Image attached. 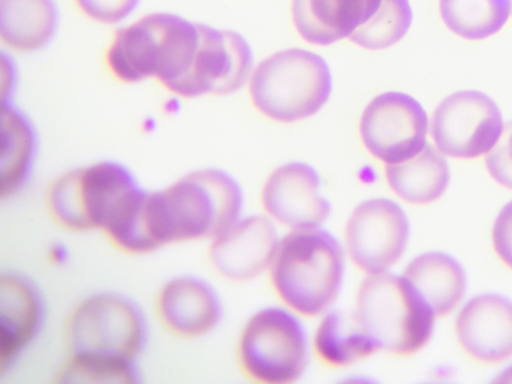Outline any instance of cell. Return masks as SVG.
Masks as SVG:
<instances>
[{
  "instance_id": "6da1fadb",
  "label": "cell",
  "mask_w": 512,
  "mask_h": 384,
  "mask_svg": "<svg viewBox=\"0 0 512 384\" xmlns=\"http://www.w3.org/2000/svg\"><path fill=\"white\" fill-rule=\"evenodd\" d=\"M243 191L228 172L214 167L185 173L146 191L135 222L142 255L173 244L211 241L242 213Z\"/></svg>"
},
{
  "instance_id": "7a4b0ae2",
  "label": "cell",
  "mask_w": 512,
  "mask_h": 384,
  "mask_svg": "<svg viewBox=\"0 0 512 384\" xmlns=\"http://www.w3.org/2000/svg\"><path fill=\"white\" fill-rule=\"evenodd\" d=\"M199 37L198 22L172 12H152L114 31L104 66L120 83L154 80L170 93L190 70Z\"/></svg>"
},
{
  "instance_id": "3957f363",
  "label": "cell",
  "mask_w": 512,
  "mask_h": 384,
  "mask_svg": "<svg viewBox=\"0 0 512 384\" xmlns=\"http://www.w3.org/2000/svg\"><path fill=\"white\" fill-rule=\"evenodd\" d=\"M346 257L343 243L322 227L290 230L267 271L271 288L299 316H322L338 298Z\"/></svg>"
},
{
  "instance_id": "277c9868",
  "label": "cell",
  "mask_w": 512,
  "mask_h": 384,
  "mask_svg": "<svg viewBox=\"0 0 512 384\" xmlns=\"http://www.w3.org/2000/svg\"><path fill=\"white\" fill-rule=\"evenodd\" d=\"M134 173L116 160H99L57 175L44 193L50 219L74 233H104L143 194Z\"/></svg>"
},
{
  "instance_id": "5b68a950",
  "label": "cell",
  "mask_w": 512,
  "mask_h": 384,
  "mask_svg": "<svg viewBox=\"0 0 512 384\" xmlns=\"http://www.w3.org/2000/svg\"><path fill=\"white\" fill-rule=\"evenodd\" d=\"M354 310L381 351L397 357L419 352L429 342L435 314L402 274L365 275Z\"/></svg>"
},
{
  "instance_id": "8992f818",
  "label": "cell",
  "mask_w": 512,
  "mask_h": 384,
  "mask_svg": "<svg viewBox=\"0 0 512 384\" xmlns=\"http://www.w3.org/2000/svg\"><path fill=\"white\" fill-rule=\"evenodd\" d=\"M332 91V76L320 55L301 48L278 51L254 69L249 94L267 118L295 122L317 113Z\"/></svg>"
},
{
  "instance_id": "52a82bcc",
  "label": "cell",
  "mask_w": 512,
  "mask_h": 384,
  "mask_svg": "<svg viewBox=\"0 0 512 384\" xmlns=\"http://www.w3.org/2000/svg\"><path fill=\"white\" fill-rule=\"evenodd\" d=\"M149 339L142 308L129 296L103 290L79 299L62 325L66 353H97L138 361Z\"/></svg>"
},
{
  "instance_id": "ba28073f",
  "label": "cell",
  "mask_w": 512,
  "mask_h": 384,
  "mask_svg": "<svg viewBox=\"0 0 512 384\" xmlns=\"http://www.w3.org/2000/svg\"><path fill=\"white\" fill-rule=\"evenodd\" d=\"M301 316L285 306H268L244 323L236 343L242 375L257 384H292L304 374L310 355Z\"/></svg>"
},
{
  "instance_id": "9c48e42d",
  "label": "cell",
  "mask_w": 512,
  "mask_h": 384,
  "mask_svg": "<svg viewBox=\"0 0 512 384\" xmlns=\"http://www.w3.org/2000/svg\"><path fill=\"white\" fill-rule=\"evenodd\" d=\"M410 225L395 201L377 197L359 203L344 228L343 246L350 262L365 275L388 272L402 258Z\"/></svg>"
},
{
  "instance_id": "30bf717a",
  "label": "cell",
  "mask_w": 512,
  "mask_h": 384,
  "mask_svg": "<svg viewBox=\"0 0 512 384\" xmlns=\"http://www.w3.org/2000/svg\"><path fill=\"white\" fill-rule=\"evenodd\" d=\"M436 147L452 158L486 155L500 138L504 122L496 102L478 90L456 91L436 107L430 120Z\"/></svg>"
},
{
  "instance_id": "8fae6325",
  "label": "cell",
  "mask_w": 512,
  "mask_h": 384,
  "mask_svg": "<svg viewBox=\"0 0 512 384\" xmlns=\"http://www.w3.org/2000/svg\"><path fill=\"white\" fill-rule=\"evenodd\" d=\"M429 120L422 105L409 94L389 91L364 108L359 124L366 150L385 165L408 160L427 144Z\"/></svg>"
},
{
  "instance_id": "7c38bea8",
  "label": "cell",
  "mask_w": 512,
  "mask_h": 384,
  "mask_svg": "<svg viewBox=\"0 0 512 384\" xmlns=\"http://www.w3.org/2000/svg\"><path fill=\"white\" fill-rule=\"evenodd\" d=\"M199 28V43L190 70L170 93L193 99L236 92L252 75L250 45L238 32L203 23Z\"/></svg>"
},
{
  "instance_id": "4fadbf2b",
  "label": "cell",
  "mask_w": 512,
  "mask_h": 384,
  "mask_svg": "<svg viewBox=\"0 0 512 384\" xmlns=\"http://www.w3.org/2000/svg\"><path fill=\"white\" fill-rule=\"evenodd\" d=\"M320 187V176L310 164L300 161L282 164L273 170L261 189L264 214L289 230L322 227L332 207Z\"/></svg>"
},
{
  "instance_id": "5bb4252c",
  "label": "cell",
  "mask_w": 512,
  "mask_h": 384,
  "mask_svg": "<svg viewBox=\"0 0 512 384\" xmlns=\"http://www.w3.org/2000/svg\"><path fill=\"white\" fill-rule=\"evenodd\" d=\"M280 238L265 214L241 216L209 241L208 262L223 279L247 282L268 271Z\"/></svg>"
},
{
  "instance_id": "9a60e30c",
  "label": "cell",
  "mask_w": 512,
  "mask_h": 384,
  "mask_svg": "<svg viewBox=\"0 0 512 384\" xmlns=\"http://www.w3.org/2000/svg\"><path fill=\"white\" fill-rule=\"evenodd\" d=\"M158 324L169 335L196 340L213 332L222 320L223 308L215 288L194 274L167 279L154 299Z\"/></svg>"
},
{
  "instance_id": "2e32d148",
  "label": "cell",
  "mask_w": 512,
  "mask_h": 384,
  "mask_svg": "<svg viewBox=\"0 0 512 384\" xmlns=\"http://www.w3.org/2000/svg\"><path fill=\"white\" fill-rule=\"evenodd\" d=\"M47 315L38 285L27 275L0 274V378L9 373L40 335Z\"/></svg>"
},
{
  "instance_id": "e0dca14e",
  "label": "cell",
  "mask_w": 512,
  "mask_h": 384,
  "mask_svg": "<svg viewBox=\"0 0 512 384\" xmlns=\"http://www.w3.org/2000/svg\"><path fill=\"white\" fill-rule=\"evenodd\" d=\"M462 350L483 364H498L512 357V301L485 293L471 298L455 321Z\"/></svg>"
},
{
  "instance_id": "ac0fdd59",
  "label": "cell",
  "mask_w": 512,
  "mask_h": 384,
  "mask_svg": "<svg viewBox=\"0 0 512 384\" xmlns=\"http://www.w3.org/2000/svg\"><path fill=\"white\" fill-rule=\"evenodd\" d=\"M382 0H292L294 27L306 42L327 46L349 38L378 11Z\"/></svg>"
},
{
  "instance_id": "d6986e66",
  "label": "cell",
  "mask_w": 512,
  "mask_h": 384,
  "mask_svg": "<svg viewBox=\"0 0 512 384\" xmlns=\"http://www.w3.org/2000/svg\"><path fill=\"white\" fill-rule=\"evenodd\" d=\"M316 359L331 369H343L381 351L354 308L329 310L322 315L311 341Z\"/></svg>"
},
{
  "instance_id": "ffe728a7",
  "label": "cell",
  "mask_w": 512,
  "mask_h": 384,
  "mask_svg": "<svg viewBox=\"0 0 512 384\" xmlns=\"http://www.w3.org/2000/svg\"><path fill=\"white\" fill-rule=\"evenodd\" d=\"M0 199L18 194L31 177L38 138L30 118L12 101L1 102Z\"/></svg>"
},
{
  "instance_id": "44dd1931",
  "label": "cell",
  "mask_w": 512,
  "mask_h": 384,
  "mask_svg": "<svg viewBox=\"0 0 512 384\" xmlns=\"http://www.w3.org/2000/svg\"><path fill=\"white\" fill-rule=\"evenodd\" d=\"M58 22L54 0H0V42L8 52L33 53L46 47Z\"/></svg>"
},
{
  "instance_id": "7402d4cb",
  "label": "cell",
  "mask_w": 512,
  "mask_h": 384,
  "mask_svg": "<svg viewBox=\"0 0 512 384\" xmlns=\"http://www.w3.org/2000/svg\"><path fill=\"white\" fill-rule=\"evenodd\" d=\"M402 275L425 299L436 317L451 313L466 291V276L462 266L443 252L429 251L414 257Z\"/></svg>"
},
{
  "instance_id": "603a6c76",
  "label": "cell",
  "mask_w": 512,
  "mask_h": 384,
  "mask_svg": "<svg viewBox=\"0 0 512 384\" xmlns=\"http://www.w3.org/2000/svg\"><path fill=\"white\" fill-rule=\"evenodd\" d=\"M385 178L397 197L410 204L424 205L444 194L450 171L444 154L427 143L414 157L385 165Z\"/></svg>"
},
{
  "instance_id": "cb8c5ba5",
  "label": "cell",
  "mask_w": 512,
  "mask_h": 384,
  "mask_svg": "<svg viewBox=\"0 0 512 384\" xmlns=\"http://www.w3.org/2000/svg\"><path fill=\"white\" fill-rule=\"evenodd\" d=\"M444 24L468 40L488 38L502 29L511 11V0H439Z\"/></svg>"
},
{
  "instance_id": "d4e9b609",
  "label": "cell",
  "mask_w": 512,
  "mask_h": 384,
  "mask_svg": "<svg viewBox=\"0 0 512 384\" xmlns=\"http://www.w3.org/2000/svg\"><path fill=\"white\" fill-rule=\"evenodd\" d=\"M54 381L60 384H138V361L97 353H67Z\"/></svg>"
},
{
  "instance_id": "484cf974",
  "label": "cell",
  "mask_w": 512,
  "mask_h": 384,
  "mask_svg": "<svg viewBox=\"0 0 512 384\" xmlns=\"http://www.w3.org/2000/svg\"><path fill=\"white\" fill-rule=\"evenodd\" d=\"M412 18L408 0H382L375 15L358 28L349 40L369 50L388 48L405 36Z\"/></svg>"
},
{
  "instance_id": "4316f807",
  "label": "cell",
  "mask_w": 512,
  "mask_h": 384,
  "mask_svg": "<svg viewBox=\"0 0 512 384\" xmlns=\"http://www.w3.org/2000/svg\"><path fill=\"white\" fill-rule=\"evenodd\" d=\"M140 0H73L79 12L89 20L116 25L124 22L136 9Z\"/></svg>"
},
{
  "instance_id": "83f0119b",
  "label": "cell",
  "mask_w": 512,
  "mask_h": 384,
  "mask_svg": "<svg viewBox=\"0 0 512 384\" xmlns=\"http://www.w3.org/2000/svg\"><path fill=\"white\" fill-rule=\"evenodd\" d=\"M485 164L497 183L512 189V120L504 124L497 143L485 155Z\"/></svg>"
},
{
  "instance_id": "f1b7e54d",
  "label": "cell",
  "mask_w": 512,
  "mask_h": 384,
  "mask_svg": "<svg viewBox=\"0 0 512 384\" xmlns=\"http://www.w3.org/2000/svg\"><path fill=\"white\" fill-rule=\"evenodd\" d=\"M492 242L499 259L512 270V200L502 207L495 219Z\"/></svg>"
},
{
  "instance_id": "f546056e",
  "label": "cell",
  "mask_w": 512,
  "mask_h": 384,
  "mask_svg": "<svg viewBox=\"0 0 512 384\" xmlns=\"http://www.w3.org/2000/svg\"><path fill=\"white\" fill-rule=\"evenodd\" d=\"M8 54L1 58V97L2 102L12 101L11 96L15 85V67Z\"/></svg>"
},
{
  "instance_id": "4dcf8cb0",
  "label": "cell",
  "mask_w": 512,
  "mask_h": 384,
  "mask_svg": "<svg viewBox=\"0 0 512 384\" xmlns=\"http://www.w3.org/2000/svg\"><path fill=\"white\" fill-rule=\"evenodd\" d=\"M66 257H67L66 249L59 244H55L54 246L50 247V249L48 250V260L52 264H62V262L65 261Z\"/></svg>"
},
{
  "instance_id": "1f68e13d",
  "label": "cell",
  "mask_w": 512,
  "mask_h": 384,
  "mask_svg": "<svg viewBox=\"0 0 512 384\" xmlns=\"http://www.w3.org/2000/svg\"><path fill=\"white\" fill-rule=\"evenodd\" d=\"M496 381L512 382V366L504 370Z\"/></svg>"
},
{
  "instance_id": "d6a6232c",
  "label": "cell",
  "mask_w": 512,
  "mask_h": 384,
  "mask_svg": "<svg viewBox=\"0 0 512 384\" xmlns=\"http://www.w3.org/2000/svg\"><path fill=\"white\" fill-rule=\"evenodd\" d=\"M511 10H512V0H511Z\"/></svg>"
}]
</instances>
